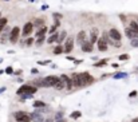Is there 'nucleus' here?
<instances>
[{
  "mask_svg": "<svg viewBox=\"0 0 138 122\" xmlns=\"http://www.w3.org/2000/svg\"><path fill=\"white\" fill-rule=\"evenodd\" d=\"M38 91V87L36 86H30V85H23V86H20L19 88H18V91H16V94L18 95H23V94H35Z\"/></svg>",
  "mask_w": 138,
  "mask_h": 122,
  "instance_id": "nucleus-1",
  "label": "nucleus"
},
{
  "mask_svg": "<svg viewBox=\"0 0 138 122\" xmlns=\"http://www.w3.org/2000/svg\"><path fill=\"white\" fill-rule=\"evenodd\" d=\"M43 81H44L46 87H52V86H55L56 83L60 81V76H56V75H48V76H46V78H43Z\"/></svg>",
  "mask_w": 138,
  "mask_h": 122,
  "instance_id": "nucleus-2",
  "label": "nucleus"
},
{
  "mask_svg": "<svg viewBox=\"0 0 138 122\" xmlns=\"http://www.w3.org/2000/svg\"><path fill=\"white\" fill-rule=\"evenodd\" d=\"M14 117H15V121H16V122H32L31 115H28V114L24 113V112H16V113L14 114Z\"/></svg>",
  "mask_w": 138,
  "mask_h": 122,
  "instance_id": "nucleus-3",
  "label": "nucleus"
},
{
  "mask_svg": "<svg viewBox=\"0 0 138 122\" xmlns=\"http://www.w3.org/2000/svg\"><path fill=\"white\" fill-rule=\"evenodd\" d=\"M71 79H73L74 87H83L85 86L83 79H82V74H80V73H74L71 75Z\"/></svg>",
  "mask_w": 138,
  "mask_h": 122,
  "instance_id": "nucleus-4",
  "label": "nucleus"
},
{
  "mask_svg": "<svg viewBox=\"0 0 138 122\" xmlns=\"http://www.w3.org/2000/svg\"><path fill=\"white\" fill-rule=\"evenodd\" d=\"M19 35H21L20 34V28L19 27H14L12 31H11V35H9V42L12 44H15L18 42V39H19Z\"/></svg>",
  "mask_w": 138,
  "mask_h": 122,
  "instance_id": "nucleus-5",
  "label": "nucleus"
},
{
  "mask_svg": "<svg viewBox=\"0 0 138 122\" xmlns=\"http://www.w3.org/2000/svg\"><path fill=\"white\" fill-rule=\"evenodd\" d=\"M32 30H34V23H31V21H28V23L24 24V27H23V31H21V35L23 38H27L32 34Z\"/></svg>",
  "mask_w": 138,
  "mask_h": 122,
  "instance_id": "nucleus-6",
  "label": "nucleus"
},
{
  "mask_svg": "<svg viewBox=\"0 0 138 122\" xmlns=\"http://www.w3.org/2000/svg\"><path fill=\"white\" fill-rule=\"evenodd\" d=\"M60 79L64 82V85H66V88H67V90H71V88H73V86H74L71 76H68V75H66V74H62V75H60Z\"/></svg>",
  "mask_w": 138,
  "mask_h": 122,
  "instance_id": "nucleus-7",
  "label": "nucleus"
},
{
  "mask_svg": "<svg viewBox=\"0 0 138 122\" xmlns=\"http://www.w3.org/2000/svg\"><path fill=\"white\" fill-rule=\"evenodd\" d=\"M73 48H74V38L68 36L64 42V52H71Z\"/></svg>",
  "mask_w": 138,
  "mask_h": 122,
  "instance_id": "nucleus-8",
  "label": "nucleus"
},
{
  "mask_svg": "<svg viewBox=\"0 0 138 122\" xmlns=\"http://www.w3.org/2000/svg\"><path fill=\"white\" fill-rule=\"evenodd\" d=\"M107 40L105 39V38H99L98 39V42H97V47H98V50L99 51H107Z\"/></svg>",
  "mask_w": 138,
  "mask_h": 122,
  "instance_id": "nucleus-9",
  "label": "nucleus"
},
{
  "mask_svg": "<svg viewBox=\"0 0 138 122\" xmlns=\"http://www.w3.org/2000/svg\"><path fill=\"white\" fill-rule=\"evenodd\" d=\"M80 74H82V79H83L85 86H86V85H90V83H93V82H94V76L91 75L90 73L83 71V73H80Z\"/></svg>",
  "mask_w": 138,
  "mask_h": 122,
  "instance_id": "nucleus-10",
  "label": "nucleus"
},
{
  "mask_svg": "<svg viewBox=\"0 0 138 122\" xmlns=\"http://www.w3.org/2000/svg\"><path fill=\"white\" fill-rule=\"evenodd\" d=\"M87 34H86V32L85 31H79L78 32V35H76V43L79 44V46H82V44H85L87 40Z\"/></svg>",
  "mask_w": 138,
  "mask_h": 122,
  "instance_id": "nucleus-11",
  "label": "nucleus"
},
{
  "mask_svg": "<svg viewBox=\"0 0 138 122\" xmlns=\"http://www.w3.org/2000/svg\"><path fill=\"white\" fill-rule=\"evenodd\" d=\"M109 35H110L111 39L118 40V42H121V39H122V34H121V32H119L117 28H111V30L109 31Z\"/></svg>",
  "mask_w": 138,
  "mask_h": 122,
  "instance_id": "nucleus-12",
  "label": "nucleus"
},
{
  "mask_svg": "<svg viewBox=\"0 0 138 122\" xmlns=\"http://www.w3.org/2000/svg\"><path fill=\"white\" fill-rule=\"evenodd\" d=\"M11 31H12V30L8 28V27H5V28L3 30V32L0 34V43H3V44H4V43H5V40H7V39H9Z\"/></svg>",
  "mask_w": 138,
  "mask_h": 122,
  "instance_id": "nucleus-13",
  "label": "nucleus"
},
{
  "mask_svg": "<svg viewBox=\"0 0 138 122\" xmlns=\"http://www.w3.org/2000/svg\"><path fill=\"white\" fill-rule=\"evenodd\" d=\"M98 39H99L98 38V28H93L90 31V42L94 44V43L98 42Z\"/></svg>",
  "mask_w": 138,
  "mask_h": 122,
  "instance_id": "nucleus-14",
  "label": "nucleus"
},
{
  "mask_svg": "<svg viewBox=\"0 0 138 122\" xmlns=\"http://www.w3.org/2000/svg\"><path fill=\"white\" fill-rule=\"evenodd\" d=\"M125 35L128 36L130 40H131V39H137V36H138V34H137L134 30H131L130 27H128V28L125 30Z\"/></svg>",
  "mask_w": 138,
  "mask_h": 122,
  "instance_id": "nucleus-15",
  "label": "nucleus"
},
{
  "mask_svg": "<svg viewBox=\"0 0 138 122\" xmlns=\"http://www.w3.org/2000/svg\"><path fill=\"white\" fill-rule=\"evenodd\" d=\"M31 119L32 122H44V117L39 113V112H35L31 114Z\"/></svg>",
  "mask_w": 138,
  "mask_h": 122,
  "instance_id": "nucleus-16",
  "label": "nucleus"
},
{
  "mask_svg": "<svg viewBox=\"0 0 138 122\" xmlns=\"http://www.w3.org/2000/svg\"><path fill=\"white\" fill-rule=\"evenodd\" d=\"M80 47H82V51H85V52H91V51H93V43H91L90 40H87Z\"/></svg>",
  "mask_w": 138,
  "mask_h": 122,
  "instance_id": "nucleus-17",
  "label": "nucleus"
},
{
  "mask_svg": "<svg viewBox=\"0 0 138 122\" xmlns=\"http://www.w3.org/2000/svg\"><path fill=\"white\" fill-rule=\"evenodd\" d=\"M46 32H47V27L44 26V27H42V28L38 31V34H36L35 36H36L38 39H40V38H46Z\"/></svg>",
  "mask_w": 138,
  "mask_h": 122,
  "instance_id": "nucleus-18",
  "label": "nucleus"
},
{
  "mask_svg": "<svg viewBox=\"0 0 138 122\" xmlns=\"http://www.w3.org/2000/svg\"><path fill=\"white\" fill-rule=\"evenodd\" d=\"M7 23H8V19L7 18H2V19H0V34H2L3 30L7 27Z\"/></svg>",
  "mask_w": 138,
  "mask_h": 122,
  "instance_id": "nucleus-19",
  "label": "nucleus"
},
{
  "mask_svg": "<svg viewBox=\"0 0 138 122\" xmlns=\"http://www.w3.org/2000/svg\"><path fill=\"white\" fill-rule=\"evenodd\" d=\"M34 27H36V28H42L44 27V20L43 19H35V21H34Z\"/></svg>",
  "mask_w": 138,
  "mask_h": 122,
  "instance_id": "nucleus-20",
  "label": "nucleus"
},
{
  "mask_svg": "<svg viewBox=\"0 0 138 122\" xmlns=\"http://www.w3.org/2000/svg\"><path fill=\"white\" fill-rule=\"evenodd\" d=\"M63 51H64V47L62 46V44H58V46L54 48V54H55V55H59V54H62Z\"/></svg>",
  "mask_w": 138,
  "mask_h": 122,
  "instance_id": "nucleus-21",
  "label": "nucleus"
},
{
  "mask_svg": "<svg viewBox=\"0 0 138 122\" xmlns=\"http://www.w3.org/2000/svg\"><path fill=\"white\" fill-rule=\"evenodd\" d=\"M34 107H35V109H44L46 103L43 101H35V102H34Z\"/></svg>",
  "mask_w": 138,
  "mask_h": 122,
  "instance_id": "nucleus-22",
  "label": "nucleus"
},
{
  "mask_svg": "<svg viewBox=\"0 0 138 122\" xmlns=\"http://www.w3.org/2000/svg\"><path fill=\"white\" fill-rule=\"evenodd\" d=\"M58 39H59V35H58V34H52V35L47 39V43H54V42L58 43Z\"/></svg>",
  "mask_w": 138,
  "mask_h": 122,
  "instance_id": "nucleus-23",
  "label": "nucleus"
},
{
  "mask_svg": "<svg viewBox=\"0 0 138 122\" xmlns=\"http://www.w3.org/2000/svg\"><path fill=\"white\" fill-rule=\"evenodd\" d=\"M106 64H107V59H102V60L94 63V67H105Z\"/></svg>",
  "mask_w": 138,
  "mask_h": 122,
  "instance_id": "nucleus-24",
  "label": "nucleus"
},
{
  "mask_svg": "<svg viewBox=\"0 0 138 122\" xmlns=\"http://www.w3.org/2000/svg\"><path fill=\"white\" fill-rule=\"evenodd\" d=\"M54 87L56 88V90H63V88H66V85H64V82H63V81L60 79V81H59L58 83H56V85H55Z\"/></svg>",
  "mask_w": 138,
  "mask_h": 122,
  "instance_id": "nucleus-25",
  "label": "nucleus"
},
{
  "mask_svg": "<svg viewBox=\"0 0 138 122\" xmlns=\"http://www.w3.org/2000/svg\"><path fill=\"white\" fill-rule=\"evenodd\" d=\"M126 76H128V73H117L114 75V79H123Z\"/></svg>",
  "mask_w": 138,
  "mask_h": 122,
  "instance_id": "nucleus-26",
  "label": "nucleus"
},
{
  "mask_svg": "<svg viewBox=\"0 0 138 122\" xmlns=\"http://www.w3.org/2000/svg\"><path fill=\"white\" fill-rule=\"evenodd\" d=\"M80 115H82V113L76 110V112H73V113L70 114V118H71V119H78V118H80Z\"/></svg>",
  "mask_w": 138,
  "mask_h": 122,
  "instance_id": "nucleus-27",
  "label": "nucleus"
},
{
  "mask_svg": "<svg viewBox=\"0 0 138 122\" xmlns=\"http://www.w3.org/2000/svg\"><path fill=\"white\" fill-rule=\"evenodd\" d=\"M130 28L131 30H134L135 32H137V34H138V21H130Z\"/></svg>",
  "mask_w": 138,
  "mask_h": 122,
  "instance_id": "nucleus-28",
  "label": "nucleus"
},
{
  "mask_svg": "<svg viewBox=\"0 0 138 122\" xmlns=\"http://www.w3.org/2000/svg\"><path fill=\"white\" fill-rule=\"evenodd\" d=\"M66 35H67V34H66V31H62L60 34H59V39H58V43H62V42H63V39L66 38Z\"/></svg>",
  "mask_w": 138,
  "mask_h": 122,
  "instance_id": "nucleus-29",
  "label": "nucleus"
},
{
  "mask_svg": "<svg viewBox=\"0 0 138 122\" xmlns=\"http://www.w3.org/2000/svg\"><path fill=\"white\" fill-rule=\"evenodd\" d=\"M130 44H131L133 47L138 48V39H131V40H130Z\"/></svg>",
  "mask_w": 138,
  "mask_h": 122,
  "instance_id": "nucleus-30",
  "label": "nucleus"
},
{
  "mask_svg": "<svg viewBox=\"0 0 138 122\" xmlns=\"http://www.w3.org/2000/svg\"><path fill=\"white\" fill-rule=\"evenodd\" d=\"M129 59V55L128 54H122V55H119V60H128Z\"/></svg>",
  "mask_w": 138,
  "mask_h": 122,
  "instance_id": "nucleus-31",
  "label": "nucleus"
},
{
  "mask_svg": "<svg viewBox=\"0 0 138 122\" xmlns=\"http://www.w3.org/2000/svg\"><path fill=\"white\" fill-rule=\"evenodd\" d=\"M5 74H8V75L14 74V69L11 67V66H9V67H7V69H5Z\"/></svg>",
  "mask_w": 138,
  "mask_h": 122,
  "instance_id": "nucleus-32",
  "label": "nucleus"
},
{
  "mask_svg": "<svg viewBox=\"0 0 138 122\" xmlns=\"http://www.w3.org/2000/svg\"><path fill=\"white\" fill-rule=\"evenodd\" d=\"M56 28H58V26H56V24H54V26L51 27V30H50V34H51V35L56 32Z\"/></svg>",
  "mask_w": 138,
  "mask_h": 122,
  "instance_id": "nucleus-33",
  "label": "nucleus"
},
{
  "mask_svg": "<svg viewBox=\"0 0 138 122\" xmlns=\"http://www.w3.org/2000/svg\"><path fill=\"white\" fill-rule=\"evenodd\" d=\"M60 118H63V112H58L55 115V119H60Z\"/></svg>",
  "mask_w": 138,
  "mask_h": 122,
  "instance_id": "nucleus-34",
  "label": "nucleus"
},
{
  "mask_svg": "<svg viewBox=\"0 0 138 122\" xmlns=\"http://www.w3.org/2000/svg\"><path fill=\"white\" fill-rule=\"evenodd\" d=\"M32 43H34V39H32V38H30V39H28V40L26 42V46H28V47H30Z\"/></svg>",
  "mask_w": 138,
  "mask_h": 122,
  "instance_id": "nucleus-35",
  "label": "nucleus"
},
{
  "mask_svg": "<svg viewBox=\"0 0 138 122\" xmlns=\"http://www.w3.org/2000/svg\"><path fill=\"white\" fill-rule=\"evenodd\" d=\"M44 42V38H40V39H38V42H36V44L38 46H42V43Z\"/></svg>",
  "mask_w": 138,
  "mask_h": 122,
  "instance_id": "nucleus-36",
  "label": "nucleus"
},
{
  "mask_svg": "<svg viewBox=\"0 0 138 122\" xmlns=\"http://www.w3.org/2000/svg\"><path fill=\"white\" fill-rule=\"evenodd\" d=\"M38 63H39V64H48V63H51V62H50V60H39Z\"/></svg>",
  "mask_w": 138,
  "mask_h": 122,
  "instance_id": "nucleus-37",
  "label": "nucleus"
},
{
  "mask_svg": "<svg viewBox=\"0 0 138 122\" xmlns=\"http://www.w3.org/2000/svg\"><path fill=\"white\" fill-rule=\"evenodd\" d=\"M44 122H55V119H54V118H46Z\"/></svg>",
  "mask_w": 138,
  "mask_h": 122,
  "instance_id": "nucleus-38",
  "label": "nucleus"
},
{
  "mask_svg": "<svg viewBox=\"0 0 138 122\" xmlns=\"http://www.w3.org/2000/svg\"><path fill=\"white\" fill-rule=\"evenodd\" d=\"M55 122H67L66 118H60V119H55Z\"/></svg>",
  "mask_w": 138,
  "mask_h": 122,
  "instance_id": "nucleus-39",
  "label": "nucleus"
},
{
  "mask_svg": "<svg viewBox=\"0 0 138 122\" xmlns=\"http://www.w3.org/2000/svg\"><path fill=\"white\" fill-rule=\"evenodd\" d=\"M31 74H34V75L38 74V70H36V69H31Z\"/></svg>",
  "mask_w": 138,
  "mask_h": 122,
  "instance_id": "nucleus-40",
  "label": "nucleus"
},
{
  "mask_svg": "<svg viewBox=\"0 0 138 122\" xmlns=\"http://www.w3.org/2000/svg\"><path fill=\"white\" fill-rule=\"evenodd\" d=\"M21 73H23L21 70H16V71H14V74H15V75H20Z\"/></svg>",
  "mask_w": 138,
  "mask_h": 122,
  "instance_id": "nucleus-41",
  "label": "nucleus"
},
{
  "mask_svg": "<svg viewBox=\"0 0 138 122\" xmlns=\"http://www.w3.org/2000/svg\"><path fill=\"white\" fill-rule=\"evenodd\" d=\"M135 95H137V91H131V93L129 94V97H130V98H131V97H135Z\"/></svg>",
  "mask_w": 138,
  "mask_h": 122,
  "instance_id": "nucleus-42",
  "label": "nucleus"
},
{
  "mask_svg": "<svg viewBox=\"0 0 138 122\" xmlns=\"http://www.w3.org/2000/svg\"><path fill=\"white\" fill-rule=\"evenodd\" d=\"M111 66H113V67H114V69H118V67H119V64H117V63H113Z\"/></svg>",
  "mask_w": 138,
  "mask_h": 122,
  "instance_id": "nucleus-43",
  "label": "nucleus"
},
{
  "mask_svg": "<svg viewBox=\"0 0 138 122\" xmlns=\"http://www.w3.org/2000/svg\"><path fill=\"white\" fill-rule=\"evenodd\" d=\"M7 90V87H2V88H0V94H2V93H4Z\"/></svg>",
  "mask_w": 138,
  "mask_h": 122,
  "instance_id": "nucleus-44",
  "label": "nucleus"
},
{
  "mask_svg": "<svg viewBox=\"0 0 138 122\" xmlns=\"http://www.w3.org/2000/svg\"><path fill=\"white\" fill-rule=\"evenodd\" d=\"M74 63H75V64H79V63H82V60H76V59H75Z\"/></svg>",
  "mask_w": 138,
  "mask_h": 122,
  "instance_id": "nucleus-45",
  "label": "nucleus"
},
{
  "mask_svg": "<svg viewBox=\"0 0 138 122\" xmlns=\"http://www.w3.org/2000/svg\"><path fill=\"white\" fill-rule=\"evenodd\" d=\"M131 122H138V118H135V119H133Z\"/></svg>",
  "mask_w": 138,
  "mask_h": 122,
  "instance_id": "nucleus-46",
  "label": "nucleus"
},
{
  "mask_svg": "<svg viewBox=\"0 0 138 122\" xmlns=\"http://www.w3.org/2000/svg\"><path fill=\"white\" fill-rule=\"evenodd\" d=\"M3 73H5V71H3V70H0V75H2Z\"/></svg>",
  "mask_w": 138,
  "mask_h": 122,
  "instance_id": "nucleus-47",
  "label": "nucleus"
},
{
  "mask_svg": "<svg viewBox=\"0 0 138 122\" xmlns=\"http://www.w3.org/2000/svg\"><path fill=\"white\" fill-rule=\"evenodd\" d=\"M0 19H2V12H0Z\"/></svg>",
  "mask_w": 138,
  "mask_h": 122,
  "instance_id": "nucleus-48",
  "label": "nucleus"
},
{
  "mask_svg": "<svg viewBox=\"0 0 138 122\" xmlns=\"http://www.w3.org/2000/svg\"><path fill=\"white\" fill-rule=\"evenodd\" d=\"M2 62H3V59H0V63H2Z\"/></svg>",
  "mask_w": 138,
  "mask_h": 122,
  "instance_id": "nucleus-49",
  "label": "nucleus"
},
{
  "mask_svg": "<svg viewBox=\"0 0 138 122\" xmlns=\"http://www.w3.org/2000/svg\"><path fill=\"white\" fill-rule=\"evenodd\" d=\"M137 70H138V67H137Z\"/></svg>",
  "mask_w": 138,
  "mask_h": 122,
  "instance_id": "nucleus-50",
  "label": "nucleus"
}]
</instances>
